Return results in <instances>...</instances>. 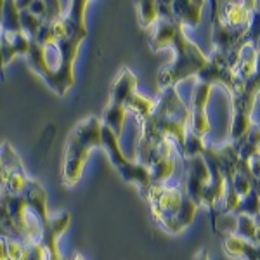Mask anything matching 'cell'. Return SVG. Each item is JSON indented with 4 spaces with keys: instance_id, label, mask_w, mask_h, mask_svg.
I'll use <instances>...</instances> for the list:
<instances>
[{
    "instance_id": "cell-17",
    "label": "cell",
    "mask_w": 260,
    "mask_h": 260,
    "mask_svg": "<svg viewBox=\"0 0 260 260\" xmlns=\"http://www.w3.org/2000/svg\"><path fill=\"white\" fill-rule=\"evenodd\" d=\"M251 125H253L251 115H248V113H245L241 110H234L233 118H231V128H229L233 141H241L243 137L250 132Z\"/></svg>"
},
{
    "instance_id": "cell-7",
    "label": "cell",
    "mask_w": 260,
    "mask_h": 260,
    "mask_svg": "<svg viewBox=\"0 0 260 260\" xmlns=\"http://www.w3.org/2000/svg\"><path fill=\"white\" fill-rule=\"evenodd\" d=\"M210 180V169L203 156H194L187 161V182L186 194L194 201L196 205L201 203V192L203 187Z\"/></svg>"
},
{
    "instance_id": "cell-23",
    "label": "cell",
    "mask_w": 260,
    "mask_h": 260,
    "mask_svg": "<svg viewBox=\"0 0 260 260\" xmlns=\"http://www.w3.org/2000/svg\"><path fill=\"white\" fill-rule=\"evenodd\" d=\"M153 106H154L153 101L148 99V98H144V95H141V94H136L132 99L128 101V104H127L128 110H132L134 115H136L137 118H142V120H144L146 116H148L149 113L153 111Z\"/></svg>"
},
{
    "instance_id": "cell-24",
    "label": "cell",
    "mask_w": 260,
    "mask_h": 260,
    "mask_svg": "<svg viewBox=\"0 0 260 260\" xmlns=\"http://www.w3.org/2000/svg\"><path fill=\"white\" fill-rule=\"evenodd\" d=\"M182 149L189 158H194V156H201L203 151L207 149V146H205V142H203V137L196 136L194 132L189 130V132L186 134V141H184Z\"/></svg>"
},
{
    "instance_id": "cell-29",
    "label": "cell",
    "mask_w": 260,
    "mask_h": 260,
    "mask_svg": "<svg viewBox=\"0 0 260 260\" xmlns=\"http://www.w3.org/2000/svg\"><path fill=\"white\" fill-rule=\"evenodd\" d=\"M26 260H47L44 246L40 243H28V258Z\"/></svg>"
},
{
    "instance_id": "cell-2",
    "label": "cell",
    "mask_w": 260,
    "mask_h": 260,
    "mask_svg": "<svg viewBox=\"0 0 260 260\" xmlns=\"http://www.w3.org/2000/svg\"><path fill=\"white\" fill-rule=\"evenodd\" d=\"M70 9L64 12V19L68 24V33L59 42H56L57 52H59V68L56 73H52L47 78L49 87L56 90L57 94L64 95L66 90L73 85V61L77 57L78 45L85 39L87 28H85V9L87 2L85 0H78V2H71Z\"/></svg>"
},
{
    "instance_id": "cell-11",
    "label": "cell",
    "mask_w": 260,
    "mask_h": 260,
    "mask_svg": "<svg viewBox=\"0 0 260 260\" xmlns=\"http://www.w3.org/2000/svg\"><path fill=\"white\" fill-rule=\"evenodd\" d=\"M205 2H194V0H177L172 2V14L174 19L189 26H198L201 21V11H203Z\"/></svg>"
},
{
    "instance_id": "cell-32",
    "label": "cell",
    "mask_w": 260,
    "mask_h": 260,
    "mask_svg": "<svg viewBox=\"0 0 260 260\" xmlns=\"http://www.w3.org/2000/svg\"><path fill=\"white\" fill-rule=\"evenodd\" d=\"M0 260H9V255H7V243L6 240L0 238Z\"/></svg>"
},
{
    "instance_id": "cell-9",
    "label": "cell",
    "mask_w": 260,
    "mask_h": 260,
    "mask_svg": "<svg viewBox=\"0 0 260 260\" xmlns=\"http://www.w3.org/2000/svg\"><path fill=\"white\" fill-rule=\"evenodd\" d=\"M136 87H137V78L134 77L132 71L127 68L121 70L118 78L115 80V85H113L111 104L127 108L128 101L136 95Z\"/></svg>"
},
{
    "instance_id": "cell-22",
    "label": "cell",
    "mask_w": 260,
    "mask_h": 260,
    "mask_svg": "<svg viewBox=\"0 0 260 260\" xmlns=\"http://www.w3.org/2000/svg\"><path fill=\"white\" fill-rule=\"evenodd\" d=\"M139 7V19L141 24L144 28H149L160 19V14H158V2H153V0H148V2H141L137 4Z\"/></svg>"
},
{
    "instance_id": "cell-3",
    "label": "cell",
    "mask_w": 260,
    "mask_h": 260,
    "mask_svg": "<svg viewBox=\"0 0 260 260\" xmlns=\"http://www.w3.org/2000/svg\"><path fill=\"white\" fill-rule=\"evenodd\" d=\"M101 128H103V121L95 116H89L87 120L80 121L71 132L64 154V169H62L64 184L73 186L80 180L89 153L101 146Z\"/></svg>"
},
{
    "instance_id": "cell-10",
    "label": "cell",
    "mask_w": 260,
    "mask_h": 260,
    "mask_svg": "<svg viewBox=\"0 0 260 260\" xmlns=\"http://www.w3.org/2000/svg\"><path fill=\"white\" fill-rule=\"evenodd\" d=\"M207 163H208V169H210V180H208V184L203 187L201 203H207V205H210V207H213V205L219 203V201L224 198L228 182H225L224 175L220 174L219 167H217L215 163H212V161H207Z\"/></svg>"
},
{
    "instance_id": "cell-16",
    "label": "cell",
    "mask_w": 260,
    "mask_h": 260,
    "mask_svg": "<svg viewBox=\"0 0 260 260\" xmlns=\"http://www.w3.org/2000/svg\"><path fill=\"white\" fill-rule=\"evenodd\" d=\"M238 213V215H260V184L257 180H253V187H251V191L248 194L245 196V198H241L240 205H238V208L234 210Z\"/></svg>"
},
{
    "instance_id": "cell-21",
    "label": "cell",
    "mask_w": 260,
    "mask_h": 260,
    "mask_svg": "<svg viewBox=\"0 0 260 260\" xmlns=\"http://www.w3.org/2000/svg\"><path fill=\"white\" fill-rule=\"evenodd\" d=\"M210 94H212V85H210V83L200 82L198 85H196L194 92H192V98H191L192 111L207 110V104H208V99H210Z\"/></svg>"
},
{
    "instance_id": "cell-20",
    "label": "cell",
    "mask_w": 260,
    "mask_h": 260,
    "mask_svg": "<svg viewBox=\"0 0 260 260\" xmlns=\"http://www.w3.org/2000/svg\"><path fill=\"white\" fill-rule=\"evenodd\" d=\"M196 210H198V205L192 201L189 196L184 192V198H182V205H180V210L177 215V233L182 231L186 225H189L192 219L196 215Z\"/></svg>"
},
{
    "instance_id": "cell-4",
    "label": "cell",
    "mask_w": 260,
    "mask_h": 260,
    "mask_svg": "<svg viewBox=\"0 0 260 260\" xmlns=\"http://www.w3.org/2000/svg\"><path fill=\"white\" fill-rule=\"evenodd\" d=\"M174 47H175V59L172 61V64L165 66L160 71V87L167 89V87H174V83H177L184 78L191 77V75H198L201 70L205 68L208 57L198 49V45L192 44L184 33V26L179 23L177 33L174 39Z\"/></svg>"
},
{
    "instance_id": "cell-31",
    "label": "cell",
    "mask_w": 260,
    "mask_h": 260,
    "mask_svg": "<svg viewBox=\"0 0 260 260\" xmlns=\"http://www.w3.org/2000/svg\"><path fill=\"white\" fill-rule=\"evenodd\" d=\"M241 255L245 257V260H258V248H257V245H253V243L246 241Z\"/></svg>"
},
{
    "instance_id": "cell-35",
    "label": "cell",
    "mask_w": 260,
    "mask_h": 260,
    "mask_svg": "<svg viewBox=\"0 0 260 260\" xmlns=\"http://www.w3.org/2000/svg\"><path fill=\"white\" fill-rule=\"evenodd\" d=\"M0 33H2V24H0Z\"/></svg>"
},
{
    "instance_id": "cell-30",
    "label": "cell",
    "mask_w": 260,
    "mask_h": 260,
    "mask_svg": "<svg viewBox=\"0 0 260 260\" xmlns=\"http://www.w3.org/2000/svg\"><path fill=\"white\" fill-rule=\"evenodd\" d=\"M248 169H250L251 177H253L255 180H258V179H260V153L253 154V156L250 158Z\"/></svg>"
},
{
    "instance_id": "cell-33",
    "label": "cell",
    "mask_w": 260,
    "mask_h": 260,
    "mask_svg": "<svg viewBox=\"0 0 260 260\" xmlns=\"http://www.w3.org/2000/svg\"><path fill=\"white\" fill-rule=\"evenodd\" d=\"M194 260H210V255H208L207 250H201L200 253L194 257Z\"/></svg>"
},
{
    "instance_id": "cell-8",
    "label": "cell",
    "mask_w": 260,
    "mask_h": 260,
    "mask_svg": "<svg viewBox=\"0 0 260 260\" xmlns=\"http://www.w3.org/2000/svg\"><path fill=\"white\" fill-rule=\"evenodd\" d=\"M258 92H260V50L257 54V68H255L253 75H251L248 80H245V83H243L241 98L233 99L234 110H241V111L251 115Z\"/></svg>"
},
{
    "instance_id": "cell-19",
    "label": "cell",
    "mask_w": 260,
    "mask_h": 260,
    "mask_svg": "<svg viewBox=\"0 0 260 260\" xmlns=\"http://www.w3.org/2000/svg\"><path fill=\"white\" fill-rule=\"evenodd\" d=\"M236 220H238V225H236V236H240L241 240L245 241H250L255 245V238H257V231H258V225L255 222L253 217L250 215H236Z\"/></svg>"
},
{
    "instance_id": "cell-6",
    "label": "cell",
    "mask_w": 260,
    "mask_h": 260,
    "mask_svg": "<svg viewBox=\"0 0 260 260\" xmlns=\"http://www.w3.org/2000/svg\"><path fill=\"white\" fill-rule=\"evenodd\" d=\"M198 78H200V82L210 83V85L213 82H219L228 90H231L234 82L238 80V75H236V70L229 64L228 56L219 52V50H215L213 56L207 61L205 68L198 73Z\"/></svg>"
},
{
    "instance_id": "cell-28",
    "label": "cell",
    "mask_w": 260,
    "mask_h": 260,
    "mask_svg": "<svg viewBox=\"0 0 260 260\" xmlns=\"http://www.w3.org/2000/svg\"><path fill=\"white\" fill-rule=\"evenodd\" d=\"M260 37V12L253 11L251 18L248 21V30H246V42L255 44Z\"/></svg>"
},
{
    "instance_id": "cell-15",
    "label": "cell",
    "mask_w": 260,
    "mask_h": 260,
    "mask_svg": "<svg viewBox=\"0 0 260 260\" xmlns=\"http://www.w3.org/2000/svg\"><path fill=\"white\" fill-rule=\"evenodd\" d=\"M125 120H127V108L110 104V108L104 113V118L101 121H103V125H106L108 128H111V132L115 134L120 141V134L123 132Z\"/></svg>"
},
{
    "instance_id": "cell-25",
    "label": "cell",
    "mask_w": 260,
    "mask_h": 260,
    "mask_svg": "<svg viewBox=\"0 0 260 260\" xmlns=\"http://www.w3.org/2000/svg\"><path fill=\"white\" fill-rule=\"evenodd\" d=\"M191 132H194L196 136L203 137L205 134H208L210 130V118H208V113L207 110L203 111H191Z\"/></svg>"
},
{
    "instance_id": "cell-34",
    "label": "cell",
    "mask_w": 260,
    "mask_h": 260,
    "mask_svg": "<svg viewBox=\"0 0 260 260\" xmlns=\"http://www.w3.org/2000/svg\"><path fill=\"white\" fill-rule=\"evenodd\" d=\"M73 260H83V257H80V255H75Z\"/></svg>"
},
{
    "instance_id": "cell-1",
    "label": "cell",
    "mask_w": 260,
    "mask_h": 260,
    "mask_svg": "<svg viewBox=\"0 0 260 260\" xmlns=\"http://www.w3.org/2000/svg\"><path fill=\"white\" fill-rule=\"evenodd\" d=\"M191 111L179 98L175 87H167L160 99L154 103L153 111L142 120V136L149 139H169L174 137L184 148L186 141V125L189 121Z\"/></svg>"
},
{
    "instance_id": "cell-18",
    "label": "cell",
    "mask_w": 260,
    "mask_h": 260,
    "mask_svg": "<svg viewBox=\"0 0 260 260\" xmlns=\"http://www.w3.org/2000/svg\"><path fill=\"white\" fill-rule=\"evenodd\" d=\"M175 169V161L172 158H167L160 163H154L153 167H149V179L151 186H161V182H165L167 179L172 177Z\"/></svg>"
},
{
    "instance_id": "cell-26",
    "label": "cell",
    "mask_w": 260,
    "mask_h": 260,
    "mask_svg": "<svg viewBox=\"0 0 260 260\" xmlns=\"http://www.w3.org/2000/svg\"><path fill=\"white\" fill-rule=\"evenodd\" d=\"M236 225L238 220L234 215H231L228 212H220L219 215L215 217V228L222 231V234H236Z\"/></svg>"
},
{
    "instance_id": "cell-27",
    "label": "cell",
    "mask_w": 260,
    "mask_h": 260,
    "mask_svg": "<svg viewBox=\"0 0 260 260\" xmlns=\"http://www.w3.org/2000/svg\"><path fill=\"white\" fill-rule=\"evenodd\" d=\"M245 240H241L240 236H236V234H229V236H225L224 240V248L228 251L229 255H241L243 253V248H245Z\"/></svg>"
},
{
    "instance_id": "cell-13",
    "label": "cell",
    "mask_w": 260,
    "mask_h": 260,
    "mask_svg": "<svg viewBox=\"0 0 260 260\" xmlns=\"http://www.w3.org/2000/svg\"><path fill=\"white\" fill-rule=\"evenodd\" d=\"M257 54L258 50H255V44L246 42L241 47L240 59H238V66H236V75L240 80L245 82L253 75L255 68H257Z\"/></svg>"
},
{
    "instance_id": "cell-5",
    "label": "cell",
    "mask_w": 260,
    "mask_h": 260,
    "mask_svg": "<svg viewBox=\"0 0 260 260\" xmlns=\"http://www.w3.org/2000/svg\"><path fill=\"white\" fill-rule=\"evenodd\" d=\"M184 194L175 187L165 186H151L149 201L156 219L165 225V229L177 233V215L182 205Z\"/></svg>"
},
{
    "instance_id": "cell-14",
    "label": "cell",
    "mask_w": 260,
    "mask_h": 260,
    "mask_svg": "<svg viewBox=\"0 0 260 260\" xmlns=\"http://www.w3.org/2000/svg\"><path fill=\"white\" fill-rule=\"evenodd\" d=\"M222 12V18L224 21H228V26L229 28H245L248 26V21H250V12L241 6V4H234V2H229L224 6V9L220 11Z\"/></svg>"
},
{
    "instance_id": "cell-12",
    "label": "cell",
    "mask_w": 260,
    "mask_h": 260,
    "mask_svg": "<svg viewBox=\"0 0 260 260\" xmlns=\"http://www.w3.org/2000/svg\"><path fill=\"white\" fill-rule=\"evenodd\" d=\"M179 23L175 19L160 18L153 24V35H151V47L154 50L165 49L169 45H174L175 33H177Z\"/></svg>"
}]
</instances>
